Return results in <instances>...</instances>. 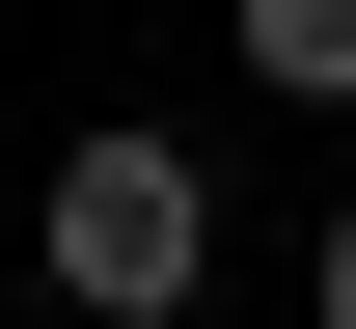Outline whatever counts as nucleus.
I'll use <instances>...</instances> for the list:
<instances>
[{
    "instance_id": "1",
    "label": "nucleus",
    "mask_w": 356,
    "mask_h": 329,
    "mask_svg": "<svg viewBox=\"0 0 356 329\" xmlns=\"http://www.w3.org/2000/svg\"><path fill=\"white\" fill-rule=\"evenodd\" d=\"M28 247H55V302L165 329V302H192V247H220V192H192V138H83V165L28 192Z\"/></svg>"
},
{
    "instance_id": "2",
    "label": "nucleus",
    "mask_w": 356,
    "mask_h": 329,
    "mask_svg": "<svg viewBox=\"0 0 356 329\" xmlns=\"http://www.w3.org/2000/svg\"><path fill=\"white\" fill-rule=\"evenodd\" d=\"M247 55H274L302 110H356V0H247Z\"/></svg>"
},
{
    "instance_id": "3",
    "label": "nucleus",
    "mask_w": 356,
    "mask_h": 329,
    "mask_svg": "<svg viewBox=\"0 0 356 329\" xmlns=\"http://www.w3.org/2000/svg\"><path fill=\"white\" fill-rule=\"evenodd\" d=\"M329 329H356V220H329Z\"/></svg>"
}]
</instances>
